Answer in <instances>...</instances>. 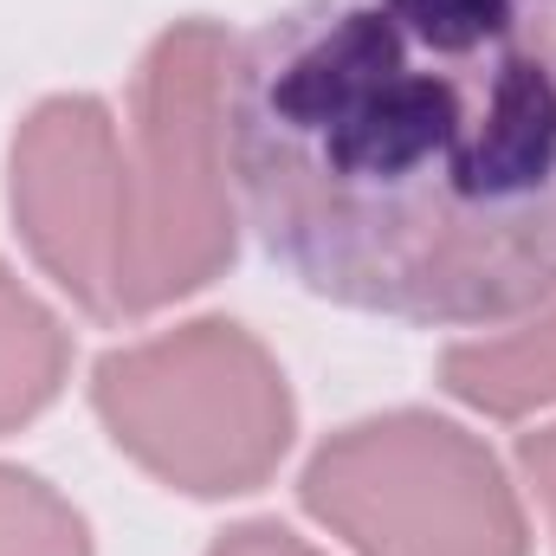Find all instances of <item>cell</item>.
Wrapping results in <instances>:
<instances>
[{
    "label": "cell",
    "mask_w": 556,
    "mask_h": 556,
    "mask_svg": "<svg viewBox=\"0 0 556 556\" xmlns=\"http://www.w3.org/2000/svg\"><path fill=\"white\" fill-rule=\"evenodd\" d=\"M227 181L311 298L511 330L556 298V0H291L220 78Z\"/></svg>",
    "instance_id": "1"
},
{
    "label": "cell",
    "mask_w": 556,
    "mask_h": 556,
    "mask_svg": "<svg viewBox=\"0 0 556 556\" xmlns=\"http://www.w3.org/2000/svg\"><path fill=\"white\" fill-rule=\"evenodd\" d=\"M233 39L220 20H175L155 33L130 91V266L124 324L214 285L240 253L227 137H220V78Z\"/></svg>",
    "instance_id": "3"
},
{
    "label": "cell",
    "mask_w": 556,
    "mask_h": 556,
    "mask_svg": "<svg viewBox=\"0 0 556 556\" xmlns=\"http://www.w3.org/2000/svg\"><path fill=\"white\" fill-rule=\"evenodd\" d=\"M0 556H91V525L39 472L0 466Z\"/></svg>",
    "instance_id": "8"
},
{
    "label": "cell",
    "mask_w": 556,
    "mask_h": 556,
    "mask_svg": "<svg viewBox=\"0 0 556 556\" xmlns=\"http://www.w3.org/2000/svg\"><path fill=\"white\" fill-rule=\"evenodd\" d=\"M298 498L356 556H531L525 505L492 446L427 408L330 433Z\"/></svg>",
    "instance_id": "4"
},
{
    "label": "cell",
    "mask_w": 556,
    "mask_h": 556,
    "mask_svg": "<svg viewBox=\"0 0 556 556\" xmlns=\"http://www.w3.org/2000/svg\"><path fill=\"white\" fill-rule=\"evenodd\" d=\"M91 408L117 453L188 498L260 492L298 433L285 369L233 317H194L104 350L91 369Z\"/></svg>",
    "instance_id": "2"
},
{
    "label": "cell",
    "mask_w": 556,
    "mask_h": 556,
    "mask_svg": "<svg viewBox=\"0 0 556 556\" xmlns=\"http://www.w3.org/2000/svg\"><path fill=\"white\" fill-rule=\"evenodd\" d=\"M65 369H72L65 324L0 266V433L52 408V395L65 389Z\"/></svg>",
    "instance_id": "7"
},
{
    "label": "cell",
    "mask_w": 556,
    "mask_h": 556,
    "mask_svg": "<svg viewBox=\"0 0 556 556\" xmlns=\"http://www.w3.org/2000/svg\"><path fill=\"white\" fill-rule=\"evenodd\" d=\"M440 389L492 420H525L556 402V298L505 337H472L440 356Z\"/></svg>",
    "instance_id": "6"
},
{
    "label": "cell",
    "mask_w": 556,
    "mask_h": 556,
    "mask_svg": "<svg viewBox=\"0 0 556 556\" xmlns=\"http://www.w3.org/2000/svg\"><path fill=\"white\" fill-rule=\"evenodd\" d=\"M207 556H317L304 538H291L285 525H273V518H253V525H233V531H220L214 544H207Z\"/></svg>",
    "instance_id": "9"
},
{
    "label": "cell",
    "mask_w": 556,
    "mask_h": 556,
    "mask_svg": "<svg viewBox=\"0 0 556 556\" xmlns=\"http://www.w3.org/2000/svg\"><path fill=\"white\" fill-rule=\"evenodd\" d=\"M124 168L130 142L117 111L85 91L33 104L7 149V207L26 253L98 324H124V266H130Z\"/></svg>",
    "instance_id": "5"
},
{
    "label": "cell",
    "mask_w": 556,
    "mask_h": 556,
    "mask_svg": "<svg viewBox=\"0 0 556 556\" xmlns=\"http://www.w3.org/2000/svg\"><path fill=\"white\" fill-rule=\"evenodd\" d=\"M518 466H525V479L538 485V498H544V511H551V538H556V427H538V433L518 440Z\"/></svg>",
    "instance_id": "10"
}]
</instances>
